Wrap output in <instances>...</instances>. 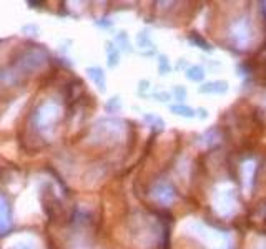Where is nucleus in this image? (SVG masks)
Wrapping results in <instances>:
<instances>
[{
    "mask_svg": "<svg viewBox=\"0 0 266 249\" xmlns=\"http://www.w3.org/2000/svg\"><path fill=\"white\" fill-rule=\"evenodd\" d=\"M137 45L142 48V50H148L146 52V55H151L153 53V42H151V37L148 34V30H142L140 34L137 35Z\"/></svg>",
    "mask_w": 266,
    "mask_h": 249,
    "instance_id": "obj_12",
    "label": "nucleus"
},
{
    "mask_svg": "<svg viewBox=\"0 0 266 249\" xmlns=\"http://www.w3.org/2000/svg\"><path fill=\"white\" fill-rule=\"evenodd\" d=\"M213 206L216 209V213L220 216H228L235 214L236 211V196L235 191H233L231 186L226 185H220L218 188L215 189L213 193Z\"/></svg>",
    "mask_w": 266,
    "mask_h": 249,
    "instance_id": "obj_4",
    "label": "nucleus"
},
{
    "mask_svg": "<svg viewBox=\"0 0 266 249\" xmlns=\"http://www.w3.org/2000/svg\"><path fill=\"white\" fill-rule=\"evenodd\" d=\"M188 40H190V43H193L195 47H200L205 52H211V50H213V47H211L205 39H202V37H200L198 34H192V35L188 37Z\"/></svg>",
    "mask_w": 266,
    "mask_h": 249,
    "instance_id": "obj_17",
    "label": "nucleus"
},
{
    "mask_svg": "<svg viewBox=\"0 0 266 249\" xmlns=\"http://www.w3.org/2000/svg\"><path fill=\"white\" fill-rule=\"evenodd\" d=\"M243 173H245V188L246 189H251L253 176H254V165L251 163V161L243 165Z\"/></svg>",
    "mask_w": 266,
    "mask_h": 249,
    "instance_id": "obj_18",
    "label": "nucleus"
},
{
    "mask_svg": "<svg viewBox=\"0 0 266 249\" xmlns=\"http://www.w3.org/2000/svg\"><path fill=\"white\" fill-rule=\"evenodd\" d=\"M143 120L150 125L153 132H163V130H165V121L161 120L158 115H153V113H150V115H148V113H146V115L143 116Z\"/></svg>",
    "mask_w": 266,
    "mask_h": 249,
    "instance_id": "obj_16",
    "label": "nucleus"
},
{
    "mask_svg": "<svg viewBox=\"0 0 266 249\" xmlns=\"http://www.w3.org/2000/svg\"><path fill=\"white\" fill-rule=\"evenodd\" d=\"M187 229L197 239L203 241L205 244H210V249H231V237L225 231L215 229L211 226L198 223V221H190Z\"/></svg>",
    "mask_w": 266,
    "mask_h": 249,
    "instance_id": "obj_1",
    "label": "nucleus"
},
{
    "mask_svg": "<svg viewBox=\"0 0 266 249\" xmlns=\"http://www.w3.org/2000/svg\"><path fill=\"white\" fill-rule=\"evenodd\" d=\"M153 98L158 100V101H161V103H165V101H170L171 95L168 93V91H155V93H153Z\"/></svg>",
    "mask_w": 266,
    "mask_h": 249,
    "instance_id": "obj_23",
    "label": "nucleus"
},
{
    "mask_svg": "<svg viewBox=\"0 0 266 249\" xmlns=\"http://www.w3.org/2000/svg\"><path fill=\"white\" fill-rule=\"evenodd\" d=\"M85 72H86V75H88V78L92 80V82L95 83L97 88H99V91L105 93L107 91V75H105V72H103V68L102 67H88Z\"/></svg>",
    "mask_w": 266,
    "mask_h": 249,
    "instance_id": "obj_9",
    "label": "nucleus"
},
{
    "mask_svg": "<svg viewBox=\"0 0 266 249\" xmlns=\"http://www.w3.org/2000/svg\"><path fill=\"white\" fill-rule=\"evenodd\" d=\"M173 96L178 100V103H183V101L187 100V88L182 85H176L175 88H173Z\"/></svg>",
    "mask_w": 266,
    "mask_h": 249,
    "instance_id": "obj_21",
    "label": "nucleus"
},
{
    "mask_svg": "<svg viewBox=\"0 0 266 249\" xmlns=\"http://www.w3.org/2000/svg\"><path fill=\"white\" fill-rule=\"evenodd\" d=\"M47 60V53L40 50V48H32V50H27L24 55L20 57L19 60V67L25 72H34V70L40 68Z\"/></svg>",
    "mask_w": 266,
    "mask_h": 249,
    "instance_id": "obj_6",
    "label": "nucleus"
},
{
    "mask_svg": "<svg viewBox=\"0 0 266 249\" xmlns=\"http://www.w3.org/2000/svg\"><path fill=\"white\" fill-rule=\"evenodd\" d=\"M22 32H24L25 35H32V37H37L40 34V29L37 27L35 24H27L22 27Z\"/></svg>",
    "mask_w": 266,
    "mask_h": 249,
    "instance_id": "obj_22",
    "label": "nucleus"
},
{
    "mask_svg": "<svg viewBox=\"0 0 266 249\" xmlns=\"http://www.w3.org/2000/svg\"><path fill=\"white\" fill-rule=\"evenodd\" d=\"M27 5H29V7H32V9H39V5H42V4L34 2V0H29V2H27Z\"/></svg>",
    "mask_w": 266,
    "mask_h": 249,
    "instance_id": "obj_28",
    "label": "nucleus"
},
{
    "mask_svg": "<svg viewBox=\"0 0 266 249\" xmlns=\"http://www.w3.org/2000/svg\"><path fill=\"white\" fill-rule=\"evenodd\" d=\"M158 72H160V75H168L171 72V65H170V60H168L166 55L158 57Z\"/></svg>",
    "mask_w": 266,
    "mask_h": 249,
    "instance_id": "obj_20",
    "label": "nucleus"
},
{
    "mask_svg": "<svg viewBox=\"0 0 266 249\" xmlns=\"http://www.w3.org/2000/svg\"><path fill=\"white\" fill-rule=\"evenodd\" d=\"M62 116V108L60 105H57L55 101H45L42 103L37 110L34 111V116H32V123L37 130H50L53 128L58 120Z\"/></svg>",
    "mask_w": 266,
    "mask_h": 249,
    "instance_id": "obj_2",
    "label": "nucleus"
},
{
    "mask_svg": "<svg viewBox=\"0 0 266 249\" xmlns=\"http://www.w3.org/2000/svg\"><path fill=\"white\" fill-rule=\"evenodd\" d=\"M113 43H115L117 48L120 52H125V53H132L133 52V47H132V43H130L127 32H118V34L115 35V40H113Z\"/></svg>",
    "mask_w": 266,
    "mask_h": 249,
    "instance_id": "obj_13",
    "label": "nucleus"
},
{
    "mask_svg": "<svg viewBox=\"0 0 266 249\" xmlns=\"http://www.w3.org/2000/svg\"><path fill=\"white\" fill-rule=\"evenodd\" d=\"M14 249H37V246L30 244V242H19V244H15Z\"/></svg>",
    "mask_w": 266,
    "mask_h": 249,
    "instance_id": "obj_26",
    "label": "nucleus"
},
{
    "mask_svg": "<svg viewBox=\"0 0 266 249\" xmlns=\"http://www.w3.org/2000/svg\"><path fill=\"white\" fill-rule=\"evenodd\" d=\"M95 25L100 27V29H112L113 22L108 20V19H100V20H95Z\"/></svg>",
    "mask_w": 266,
    "mask_h": 249,
    "instance_id": "obj_25",
    "label": "nucleus"
},
{
    "mask_svg": "<svg viewBox=\"0 0 266 249\" xmlns=\"http://www.w3.org/2000/svg\"><path fill=\"white\" fill-rule=\"evenodd\" d=\"M228 91V82L225 80H216V82H208L200 86V93H210V95H223Z\"/></svg>",
    "mask_w": 266,
    "mask_h": 249,
    "instance_id": "obj_10",
    "label": "nucleus"
},
{
    "mask_svg": "<svg viewBox=\"0 0 266 249\" xmlns=\"http://www.w3.org/2000/svg\"><path fill=\"white\" fill-rule=\"evenodd\" d=\"M120 108H122L120 96H112V98L105 103L107 113H118V111H120Z\"/></svg>",
    "mask_w": 266,
    "mask_h": 249,
    "instance_id": "obj_19",
    "label": "nucleus"
},
{
    "mask_svg": "<svg viewBox=\"0 0 266 249\" xmlns=\"http://www.w3.org/2000/svg\"><path fill=\"white\" fill-rule=\"evenodd\" d=\"M105 53H107V65L110 68L118 67L120 63V50L117 48V45L113 42H107L105 43Z\"/></svg>",
    "mask_w": 266,
    "mask_h": 249,
    "instance_id": "obj_11",
    "label": "nucleus"
},
{
    "mask_svg": "<svg viewBox=\"0 0 266 249\" xmlns=\"http://www.w3.org/2000/svg\"><path fill=\"white\" fill-rule=\"evenodd\" d=\"M151 196L156 203L163 204V206H170V204L175 201L176 198V191L173 188L171 183L168 181H158L151 189Z\"/></svg>",
    "mask_w": 266,
    "mask_h": 249,
    "instance_id": "obj_7",
    "label": "nucleus"
},
{
    "mask_svg": "<svg viewBox=\"0 0 266 249\" xmlns=\"http://www.w3.org/2000/svg\"><path fill=\"white\" fill-rule=\"evenodd\" d=\"M170 111L173 115L176 116H183V118H197V110H193L192 106H187L183 103H178V105H171L170 106Z\"/></svg>",
    "mask_w": 266,
    "mask_h": 249,
    "instance_id": "obj_14",
    "label": "nucleus"
},
{
    "mask_svg": "<svg viewBox=\"0 0 266 249\" xmlns=\"http://www.w3.org/2000/svg\"><path fill=\"white\" fill-rule=\"evenodd\" d=\"M185 73H187V78L190 82L200 83L205 80V70L200 65H192V67H188V70H185Z\"/></svg>",
    "mask_w": 266,
    "mask_h": 249,
    "instance_id": "obj_15",
    "label": "nucleus"
},
{
    "mask_svg": "<svg viewBox=\"0 0 266 249\" xmlns=\"http://www.w3.org/2000/svg\"><path fill=\"white\" fill-rule=\"evenodd\" d=\"M123 123L118 120H102L95 125L94 133L97 135V138L100 142H110V140H115L122 135L123 132Z\"/></svg>",
    "mask_w": 266,
    "mask_h": 249,
    "instance_id": "obj_5",
    "label": "nucleus"
},
{
    "mask_svg": "<svg viewBox=\"0 0 266 249\" xmlns=\"http://www.w3.org/2000/svg\"><path fill=\"white\" fill-rule=\"evenodd\" d=\"M12 229V208L7 196L0 193V236L7 234Z\"/></svg>",
    "mask_w": 266,
    "mask_h": 249,
    "instance_id": "obj_8",
    "label": "nucleus"
},
{
    "mask_svg": "<svg viewBox=\"0 0 266 249\" xmlns=\"http://www.w3.org/2000/svg\"><path fill=\"white\" fill-rule=\"evenodd\" d=\"M197 118H200V120H205V118H208V111H206L205 108H198V110H197Z\"/></svg>",
    "mask_w": 266,
    "mask_h": 249,
    "instance_id": "obj_27",
    "label": "nucleus"
},
{
    "mask_svg": "<svg viewBox=\"0 0 266 249\" xmlns=\"http://www.w3.org/2000/svg\"><path fill=\"white\" fill-rule=\"evenodd\" d=\"M176 68H187V70H188V67H187V60H185V58H182V60L178 62Z\"/></svg>",
    "mask_w": 266,
    "mask_h": 249,
    "instance_id": "obj_29",
    "label": "nucleus"
},
{
    "mask_svg": "<svg viewBox=\"0 0 266 249\" xmlns=\"http://www.w3.org/2000/svg\"><path fill=\"white\" fill-rule=\"evenodd\" d=\"M148 88H150V82L148 80H142V82L138 83V95L140 96H146L148 93H146V91H148Z\"/></svg>",
    "mask_w": 266,
    "mask_h": 249,
    "instance_id": "obj_24",
    "label": "nucleus"
},
{
    "mask_svg": "<svg viewBox=\"0 0 266 249\" xmlns=\"http://www.w3.org/2000/svg\"><path fill=\"white\" fill-rule=\"evenodd\" d=\"M228 34H230V40L233 45H236L238 48H248L254 39V27L248 17H241L230 25Z\"/></svg>",
    "mask_w": 266,
    "mask_h": 249,
    "instance_id": "obj_3",
    "label": "nucleus"
}]
</instances>
